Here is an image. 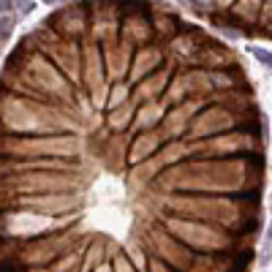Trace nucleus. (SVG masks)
Listing matches in <instances>:
<instances>
[{
	"label": "nucleus",
	"instance_id": "nucleus-2",
	"mask_svg": "<svg viewBox=\"0 0 272 272\" xmlns=\"http://www.w3.org/2000/svg\"><path fill=\"white\" fill-rule=\"evenodd\" d=\"M264 240H267V248H272V220L267 223V237Z\"/></svg>",
	"mask_w": 272,
	"mask_h": 272
},
{
	"label": "nucleus",
	"instance_id": "nucleus-4",
	"mask_svg": "<svg viewBox=\"0 0 272 272\" xmlns=\"http://www.w3.org/2000/svg\"><path fill=\"white\" fill-rule=\"evenodd\" d=\"M47 3H52V0H47Z\"/></svg>",
	"mask_w": 272,
	"mask_h": 272
},
{
	"label": "nucleus",
	"instance_id": "nucleus-1",
	"mask_svg": "<svg viewBox=\"0 0 272 272\" xmlns=\"http://www.w3.org/2000/svg\"><path fill=\"white\" fill-rule=\"evenodd\" d=\"M250 52L256 54V60H259L264 68H270V71H272V52H270V49H259V47H256V49H250Z\"/></svg>",
	"mask_w": 272,
	"mask_h": 272
},
{
	"label": "nucleus",
	"instance_id": "nucleus-3",
	"mask_svg": "<svg viewBox=\"0 0 272 272\" xmlns=\"http://www.w3.org/2000/svg\"><path fill=\"white\" fill-rule=\"evenodd\" d=\"M3 8L8 11V8H11V0H0V11H3Z\"/></svg>",
	"mask_w": 272,
	"mask_h": 272
}]
</instances>
